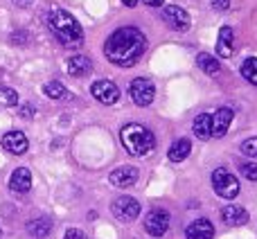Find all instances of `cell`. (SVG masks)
I'll return each instance as SVG.
<instances>
[{"instance_id": "cell-1", "label": "cell", "mask_w": 257, "mask_h": 239, "mask_svg": "<svg viewBox=\"0 0 257 239\" xmlns=\"http://www.w3.org/2000/svg\"><path fill=\"white\" fill-rule=\"evenodd\" d=\"M147 50V36L138 27H120L104 43V52L111 63L120 68L136 66Z\"/></svg>"}, {"instance_id": "cell-2", "label": "cell", "mask_w": 257, "mask_h": 239, "mask_svg": "<svg viewBox=\"0 0 257 239\" xmlns=\"http://www.w3.org/2000/svg\"><path fill=\"white\" fill-rule=\"evenodd\" d=\"M45 23H48L50 32L54 34V39L63 45V48H79L84 43V30H81L79 21L72 16L70 12L61 7H52L45 14Z\"/></svg>"}, {"instance_id": "cell-3", "label": "cell", "mask_w": 257, "mask_h": 239, "mask_svg": "<svg viewBox=\"0 0 257 239\" xmlns=\"http://www.w3.org/2000/svg\"><path fill=\"white\" fill-rule=\"evenodd\" d=\"M120 140H122V147H124L131 156H147L149 151H154V147H156L154 133H151L147 127L136 124V122L122 127Z\"/></svg>"}, {"instance_id": "cell-4", "label": "cell", "mask_w": 257, "mask_h": 239, "mask_svg": "<svg viewBox=\"0 0 257 239\" xmlns=\"http://www.w3.org/2000/svg\"><path fill=\"white\" fill-rule=\"evenodd\" d=\"M212 187L221 199L232 201L235 196H239V181L237 176L226 167H219L212 172Z\"/></svg>"}, {"instance_id": "cell-5", "label": "cell", "mask_w": 257, "mask_h": 239, "mask_svg": "<svg viewBox=\"0 0 257 239\" xmlns=\"http://www.w3.org/2000/svg\"><path fill=\"white\" fill-rule=\"evenodd\" d=\"M128 95H131L136 106H149L156 97V86L149 79H145V77H138L128 86Z\"/></svg>"}, {"instance_id": "cell-6", "label": "cell", "mask_w": 257, "mask_h": 239, "mask_svg": "<svg viewBox=\"0 0 257 239\" xmlns=\"http://www.w3.org/2000/svg\"><path fill=\"white\" fill-rule=\"evenodd\" d=\"M111 212H113V217H115L117 221L131 223V221H136V219L140 217V203H138L136 199H131V196H120V199L113 201Z\"/></svg>"}, {"instance_id": "cell-7", "label": "cell", "mask_w": 257, "mask_h": 239, "mask_svg": "<svg viewBox=\"0 0 257 239\" xmlns=\"http://www.w3.org/2000/svg\"><path fill=\"white\" fill-rule=\"evenodd\" d=\"M169 221H172V217H169L167 210L154 208V210H149L145 217V230L149 232L151 237H163L165 232L169 230Z\"/></svg>"}, {"instance_id": "cell-8", "label": "cell", "mask_w": 257, "mask_h": 239, "mask_svg": "<svg viewBox=\"0 0 257 239\" xmlns=\"http://www.w3.org/2000/svg\"><path fill=\"white\" fill-rule=\"evenodd\" d=\"M163 21L167 23L174 32H187L192 25L190 14H187L183 7H178V5H169V7L163 9Z\"/></svg>"}, {"instance_id": "cell-9", "label": "cell", "mask_w": 257, "mask_h": 239, "mask_svg": "<svg viewBox=\"0 0 257 239\" xmlns=\"http://www.w3.org/2000/svg\"><path fill=\"white\" fill-rule=\"evenodd\" d=\"M90 93H93V97L97 99L99 104H106V106H111V104H115L117 99H120V88L108 79L95 81V84L90 86Z\"/></svg>"}, {"instance_id": "cell-10", "label": "cell", "mask_w": 257, "mask_h": 239, "mask_svg": "<svg viewBox=\"0 0 257 239\" xmlns=\"http://www.w3.org/2000/svg\"><path fill=\"white\" fill-rule=\"evenodd\" d=\"M138 178H140V172H138L136 167H131V165H124V167L113 169L111 176H108V181H111V185H115V187H122V190H126V187L136 185Z\"/></svg>"}, {"instance_id": "cell-11", "label": "cell", "mask_w": 257, "mask_h": 239, "mask_svg": "<svg viewBox=\"0 0 257 239\" xmlns=\"http://www.w3.org/2000/svg\"><path fill=\"white\" fill-rule=\"evenodd\" d=\"M0 142H3L5 151H9V154H14V156L25 154L27 147H30V142H27V136L23 131H7Z\"/></svg>"}, {"instance_id": "cell-12", "label": "cell", "mask_w": 257, "mask_h": 239, "mask_svg": "<svg viewBox=\"0 0 257 239\" xmlns=\"http://www.w3.org/2000/svg\"><path fill=\"white\" fill-rule=\"evenodd\" d=\"M9 190L16 194H27L32 190V174L27 167H18L9 176Z\"/></svg>"}, {"instance_id": "cell-13", "label": "cell", "mask_w": 257, "mask_h": 239, "mask_svg": "<svg viewBox=\"0 0 257 239\" xmlns=\"http://www.w3.org/2000/svg\"><path fill=\"white\" fill-rule=\"evenodd\" d=\"M232 117H235L232 108H228V106L219 108V111L212 115V136L214 138L226 136L228 129H230V124H232Z\"/></svg>"}, {"instance_id": "cell-14", "label": "cell", "mask_w": 257, "mask_h": 239, "mask_svg": "<svg viewBox=\"0 0 257 239\" xmlns=\"http://www.w3.org/2000/svg\"><path fill=\"white\" fill-rule=\"evenodd\" d=\"M221 219L226 226L237 228V226H246L250 217L244 208H239V205H226V208L221 210Z\"/></svg>"}, {"instance_id": "cell-15", "label": "cell", "mask_w": 257, "mask_h": 239, "mask_svg": "<svg viewBox=\"0 0 257 239\" xmlns=\"http://www.w3.org/2000/svg\"><path fill=\"white\" fill-rule=\"evenodd\" d=\"M235 34H232V27H221L219 30V39H217V54L223 59H230L235 54Z\"/></svg>"}, {"instance_id": "cell-16", "label": "cell", "mask_w": 257, "mask_h": 239, "mask_svg": "<svg viewBox=\"0 0 257 239\" xmlns=\"http://www.w3.org/2000/svg\"><path fill=\"white\" fill-rule=\"evenodd\" d=\"M185 237L187 239H212L214 237L212 221H208V219H196V221H192L185 230Z\"/></svg>"}, {"instance_id": "cell-17", "label": "cell", "mask_w": 257, "mask_h": 239, "mask_svg": "<svg viewBox=\"0 0 257 239\" xmlns=\"http://www.w3.org/2000/svg\"><path fill=\"white\" fill-rule=\"evenodd\" d=\"M192 131L199 140H208L212 138V115L210 113H201V115L194 117V124H192Z\"/></svg>"}, {"instance_id": "cell-18", "label": "cell", "mask_w": 257, "mask_h": 239, "mask_svg": "<svg viewBox=\"0 0 257 239\" xmlns=\"http://www.w3.org/2000/svg\"><path fill=\"white\" fill-rule=\"evenodd\" d=\"M27 232H30L32 237H39V239H43V237H48L50 232H52V219L50 217H36V219H32V221H27Z\"/></svg>"}, {"instance_id": "cell-19", "label": "cell", "mask_w": 257, "mask_h": 239, "mask_svg": "<svg viewBox=\"0 0 257 239\" xmlns=\"http://www.w3.org/2000/svg\"><path fill=\"white\" fill-rule=\"evenodd\" d=\"M190 151H192V142L187 140V138H178V140L169 147L167 156H169L172 163H183V160L190 156Z\"/></svg>"}, {"instance_id": "cell-20", "label": "cell", "mask_w": 257, "mask_h": 239, "mask_svg": "<svg viewBox=\"0 0 257 239\" xmlns=\"http://www.w3.org/2000/svg\"><path fill=\"white\" fill-rule=\"evenodd\" d=\"M93 70V61H90L86 54H75V57L68 59V72L75 77L79 75H86V72Z\"/></svg>"}, {"instance_id": "cell-21", "label": "cell", "mask_w": 257, "mask_h": 239, "mask_svg": "<svg viewBox=\"0 0 257 239\" xmlns=\"http://www.w3.org/2000/svg\"><path fill=\"white\" fill-rule=\"evenodd\" d=\"M196 63H199V68L205 72V75H217V72L221 70L219 61L212 57V54H208V52H201L199 57H196Z\"/></svg>"}, {"instance_id": "cell-22", "label": "cell", "mask_w": 257, "mask_h": 239, "mask_svg": "<svg viewBox=\"0 0 257 239\" xmlns=\"http://www.w3.org/2000/svg\"><path fill=\"white\" fill-rule=\"evenodd\" d=\"M241 77L246 81H250L253 86H257V57H248L241 63Z\"/></svg>"}, {"instance_id": "cell-23", "label": "cell", "mask_w": 257, "mask_h": 239, "mask_svg": "<svg viewBox=\"0 0 257 239\" xmlns=\"http://www.w3.org/2000/svg\"><path fill=\"white\" fill-rule=\"evenodd\" d=\"M43 93L48 95V97H52V99H59V97H63L66 95V86L61 84V81H48V84L43 86Z\"/></svg>"}, {"instance_id": "cell-24", "label": "cell", "mask_w": 257, "mask_h": 239, "mask_svg": "<svg viewBox=\"0 0 257 239\" xmlns=\"http://www.w3.org/2000/svg\"><path fill=\"white\" fill-rule=\"evenodd\" d=\"M0 104L3 106H16L18 104V93L9 86H0Z\"/></svg>"}, {"instance_id": "cell-25", "label": "cell", "mask_w": 257, "mask_h": 239, "mask_svg": "<svg viewBox=\"0 0 257 239\" xmlns=\"http://www.w3.org/2000/svg\"><path fill=\"white\" fill-rule=\"evenodd\" d=\"M239 172L244 178H248V181L257 183V163H250V160H244V163H239Z\"/></svg>"}, {"instance_id": "cell-26", "label": "cell", "mask_w": 257, "mask_h": 239, "mask_svg": "<svg viewBox=\"0 0 257 239\" xmlns=\"http://www.w3.org/2000/svg\"><path fill=\"white\" fill-rule=\"evenodd\" d=\"M241 154L248 156V158H257V136L241 142Z\"/></svg>"}, {"instance_id": "cell-27", "label": "cell", "mask_w": 257, "mask_h": 239, "mask_svg": "<svg viewBox=\"0 0 257 239\" xmlns=\"http://www.w3.org/2000/svg\"><path fill=\"white\" fill-rule=\"evenodd\" d=\"M9 41H12L14 45H25L27 41H30V34H27L25 30H16V32H12V36H9Z\"/></svg>"}, {"instance_id": "cell-28", "label": "cell", "mask_w": 257, "mask_h": 239, "mask_svg": "<svg viewBox=\"0 0 257 239\" xmlns=\"http://www.w3.org/2000/svg\"><path fill=\"white\" fill-rule=\"evenodd\" d=\"M63 239H86V232L79 230V228H68Z\"/></svg>"}, {"instance_id": "cell-29", "label": "cell", "mask_w": 257, "mask_h": 239, "mask_svg": "<svg viewBox=\"0 0 257 239\" xmlns=\"http://www.w3.org/2000/svg\"><path fill=\"white\" fill-rule=\"evenodd\" d=\"M18 115H21V117H34L36 115V108L32 106V104H23V106L18 108Z\"/></svg>"}, {"instance_id": "cell-30", "label": "cell", "mask_w": 257, "mask_h": 239, "mask_svg": "<svg viewBox=\"0 0 257 239\" xmlns=\"http://www.w3.org/2000/svg\"><path fill=\"white\" fill-rule=\"evenodd\" d=\"M228 7H230V0H212V9H217V12H223Z\"/></svg>"}, {"instance_id": "cell-31", "label": "cell", "mask_w": 257, "mask_h": 239, "mask_svg": "<svg viewBox=\"0 0 257 239\" xmlns=\"http://www.w3.org/2000/svg\"><path fill=\"white\" fill-rule=\"evenodd\" d=\"M145 5H149V7H163L165 0H142Z\"/></svg>"}, {"instance_id": "cell-32", "label": "cell", "mask_w": 257, "mask_h": 239, "mask_svg": "<svg viewBox=\"0 0 257 239\" xmlns=\"http://www.w3.org/2000/svg\"><path fill=\"white\" fill-rule=\"evenodd\" d=\"M32 3H34V0H14V5H18V7H30Z\"/></svg>"}, {"instance_id": "cell-33", "label": "cell", "mask_w": 257, "mask_h": 239, "mask_svg": "<svg viewBox=\"0 0 257 239\" xmlns=\"http://www.w3.org/2000/svg\"><path fill=\"white\" fill-rule=\"evenodd\" d=\"M122 3H124L126 7H136V5H138V0H122Z\"/></svg>"}]
</instances>
